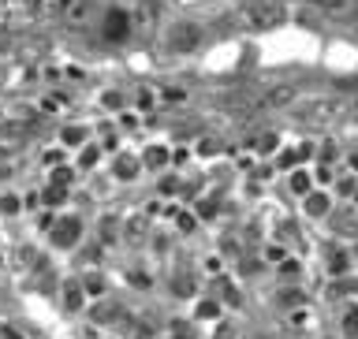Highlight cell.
<instances>
[{"label":"cell","mask_w":358,"mask_h":339,"mask_svg":"<svg viewBox=\"0 0 358 339\" xmlns=\"http://www.w3.org/2000/svg\"><path fill=\"white\" fill-rule=\"evenodd\" d=\"M56 4L64 8V0H0V34L19 38L34 30L49 11H56Z\"/></svg>","instance_id":"6da1fadb"},{"label":"cell","mask_w":358,"mask_h":339,"mask_svg":"<svg viewBox=\"0 0 358 339\" xmlns=\"http://www.w3.org/2000/svg\"><path fill=\"white\" fill-rule=\"evenodd\" d=\"M343 116H347V105L336 101V97H313V101H306V105L299 108V120L306 123V127H313V131L336 127Z\"/></svg>","instance_id":"7a4b0ae2"},{"label":"cell","mask_w":358,"mask_h":339,"mask_svg":"<svg viewBox=\"0 0 358 339\" xmlns=\"http://www.w3.org/2000/svg\"><path fill=\"white\" fill-rule=\"evenodd\" d=\"M239 15H243V22L250 30H273V27H280V22L287 19V11H284L280 0H243Z\"/></svg>","instance_id":"3957f363"},{"label":"cell","mask_w":358,"mask_h":339,"mask_svg":"<svg viewBox=\"0 0 358 339\" xmlns=\"http://www.w3.org/2000/svg\"><path fill=\"white\" fill-rule=\"evenodd\" d=\"M198 45H201V27L190 19H176L164 30V49H172V52H194Z\"/></svg>","instance_id":"277c9868"},{"label":"cell","mask_w":358,"mask_h":339,"mask_svg":"<svg viewBox=\"0 0 358 339\" xmlns=\"http://www.w3.org/2000/svg\"><path fill=\"white\" fill-rule=\"evenodd\" d=\"M101 38L105 41H127L134 38V22H131V8H112L101 15Z\"/></svg>","instance_id":"5b68a950"},{"label":"cell","mask_w":358,"mask_h":339,"mask_svg":"<svg viewBox=\"0 0 358 339\" xmlns=\"http://www.w3.org/2000/svg\"><path fill=\"white\" fill-rule=\"evenodd\" d=\"M131 22H134V38H153L157 22H161V4L157 0H142L131 8Z\"/></svg>","instance_id":"8992f818"},{"label":"cell","mask_w":358,"mask_h":339,"mask_svg":"<svg viewBox=\"0 0 358 339\" xmlns=\"http://www.w3.org/2000/svg\"><path fill=\"white\" fill-rule=\"evenodd\" d=\"M60 15H64V22H67L71 30H86L90 22H94L97 8H94V0H64Z\"/></svg>","instance_id":"52a82bcc"},{"label":"cell","mask_w":358,"mask_h":339,"mask_svg":"<svg viewBox=\"0 0 358 339\" xmlns=\"http://www.w3.org/2000/svg\"><path fill=\"white\" fill-rule=\"evenodd\" d=\"M49 235H52V246H71V243H78V235H83V224L71 220V217H64V220L52 224Z\"/></svg>","instance_id":"ba28073f"},{"label":"cell","mask_w":358,"mask_h":339,"mask_svg":"<svg viewBox=\"0 0 358 339\" xmlns=\"http://www.w3.org/2000/svg\"><path fill=\"white\" fill-rule=\"evenodd\" d=\"M291 101H295V86H273L268 97H265V105L268 108H287Z\"/></svg>","instance_id":"9c48e42d"},{"label":"cell","mask_w":358,"mask_h":339,"mask_svg":"<svg viewBox=\"0 0 358 339\" xmlns=\"http://www.w3.org/2000/svg\"><path fill=\"white\" fill-rule=\"evenodd\" d=\"M157 97H161V105H168V108H179V105H187V89L183 86H161L157 89Z\"/></svg>","instance_id":"30bf717a"},{"label":"cell","mask_w":358,"mask_h":339,"mask_svg":"<svg viewBox=\"0 0 358 339\" xmlns=\"http://www.w3.org/2000/svg\"><path fill=\"white\" fill-rule=\"evenodd\" d=\"M134 105H138V108L145 112V108L161 105V97H157V89H150V86H138V89H134Z\"/></svg>","instance_id":"8fae6325"},{"label":"cell","mask_w":358,"mask_h":339,"mask_svg":"<svg viewBox=\"0 0 358 339\" xmlns=\"http://www.w3.org/2000/svg\"><path fill=\"white\" fill-rule=\"evenodd\" d=\"M306 212H310V217H324V212H329V198L310 190V194H306Z\"/></svg>","instance_id":"7c38bea8"},{"label":"cell","mask_w":358,"mask_h":339,"mask_svg":"<svg viewBox=\"0 0 358 339\" xmlns=\"http://www.w3.org/2000/svg\"><path fill=\"white\" fill-rule=\"evenodd\" d=\"M142 164H145V168H164V164H168V150H161V145H150Z\"/></svg>","instance_id":"4fadbf2b"},{"label":"cell","mask_w":358,"mask_h":339,"mask_svg":"<svg viewBox=\"0 0 358 339\" xmlns=\"http://www.w3.org/2000/svg\"><path fill=\"white\" fill-rule=\"evenodd\" d=\"M291 190L306 198V194H310V175H306V172H295V175H291Z\"/></svg>","instance_id":"5bb4252c"},{"label":"cell","mask_w":358,"mask_h":339,"mask_svg":"<svg viewBox=\"0 0 358 339\" xmlns=\"http://www.w3.org/2000/svg\"><path fill=\"white\" fill-rule=\"evenodd\" d=\"M343 336H347V339H358V310L343 313Z\"/></svg>","instance_id":"9a60e30c"},{"label":"cell","mask_w":358,"mask_h":339,"mask_svg":"<svg viewBox=\"0 0 358 339\" xmlns=\"http://www.w3.org/2000/svg\"><path fill=\"white\" fill-rule=\"evenodd\" d=\"M336 187H340V194L343 198H358V179L351 175V179H343V183H336Z\"/></svg>","instance_id":"2e32d148"},{"label":"cell","mask_w":358,"mask_h":339,"mask_svg":"<svg viewBox=\"0 0 358 339\" xmlns=\"http://www.w3.org/2000/svg\"><path fill=\"white\" fill-rule=\"evenodd\" d=\"M134 172H138V161H120V164H116V175H123V179L134 175Z\"/></svg>","instance_id":"e0dca14e"},{"label":"cell","mask_w":358,"mask_h":339,"mask_svg":"<svg viewBox=\"0 0 358 339\" xmlns=\"http://www.w3.org/2000/svg\"><path fill=\"white\" fill-rule=\"evenodd\" d=\"M105 105H108V108H120V105H123V94H120V89H108V94H105Z\"/></svg>","instance_id":"ac0fdd59"},{"label":"cell","mask_w":358,"mask_h":339,"mask_svg":"<svg viewBox=\"0 0 358 339\" xmlns=\"http://www.w3.org/2000/svg\"><path fill=\"white\" fill-rule=\"evenodd\" d=\"M0 212H11V217H15V212H19V198H4V201H0Z\"/></svg>","instance_id":"d6986e66"},{"label":"cell","mask_w":358,"mask_h":339,"mask_svg":"<svg viewBox=\"0 0 358 339\" xmlns=\"http://www.w3.org/2000/svg\"><path fill=\"white\" fill-rule=\"evenodd\" d=\"M83 138H86L83 131H71V127L64 131V142H67V145H78V142H83Z\"/></svg>","instance_id":"ffe728a7"},{"label":"cell","mask_w":358,"mask_h":339,"mask_svg":"<svg viewBox=\"0 0 358 339\" xmlns=\"http://www.w3.org/2000/svg\"><path fill=\"white\" fill-rule=\"evenodd\" d=\"M172 4H176V8H206L209 0H172Z\"/></svg>","instance_id":"44dd1931"},{"label":"cell","mask_w":358,"mask_h":339,"mask_svg":"<svg viewBox=\"0 0 358 339\" xmlns=\"http://www.w3.org/2000/svg\"><path fill=\"white\" fill-rule=\"evenodd\" d=\"M60 161H64V153H60V150L45 153V164H49V168H56V164H60Z\"/></svg>","instance_id":"7402d4cb"},{"label":"cell","mask_w":358,"mask_h":339,"mask_svg":"<svg viewBox=\"0 0 358 339\" xmlns=\"http://www.w3.org/2000/svg\"><path fill=\"white\" fill-rule=\"evenodd\" d=\"M67 310H78V287H67Z\"/></svg>","instance_id":"603a6c76"},{"label":"cell","mask_w":358,"mask_h":339,"mask_svg":"<svg viewBox=\"0 0 358 339\" xmlns=\"http://www.w3.org/2000/svg\"><path fill=\"white\" fill-rule=\"evenodd\" d=\"M347 116H351V120H355V123H358V94H355V97H351V105H347Z\"/></svg>","instance_id":"cb8c5ba5"},{"label":"cell","mask_w":358,"mask_h":339,"mask_svg":"<svg viewBox=\"0 0 358 339\" xmlns=\"http://www.w3.org/2000/svg\"><path fill=\"white\" fill-rule=\"evenodd\" d=\"M94 161H97V150H86V153H83V168H90Z\"/></svg>","instance_id":"d4e9b609"},{"label":"cell","mask_w":358,"mask_h":339,"mask_svg":"<svg viewBox=\"0 0 358 339\" xmlns=\"http://www.w3.org/2000/svg\"><path fill=\"white\" fill-rule=\"evenodd\" d=\"M120 4H123V8H134V4H142V0H120Z\"/></svg>","instance_id":"484cf974"},{"label":"cell","mask_w":358,"mask_h":339,"mask_svg":"<svg viewBox=\"0 0 358 339\" xmlns=\"http://www.w3.org/2000/svg\"><path fill=\"white\" fill-rule=\"evenodd\" d=\"M351 168H355V172H358V153H351Z\"/></svg>","instance_id":"4316f807"},{"label":"cell","mask_w":358,"mask_h":339,"mask_svg":"<svg viewBox=\"0 0 358 339\" xmlns=\"http://www.w3.org/2000/svg\"><path fill=\"white\" fill-rule=\"evenodd\" d=\"M351 27H355V34H358V11H355V15H351Z\"/></svg>","instance_id":"83f0119b"},{"label":"cell","mask_w":358,"mask_h":339,"mask_svg":"<svg viewBox=\"0 0 358 339\" xmlns=\"http://www.w3.org/2000/svg\"><path fill=\"white\" fill-rule=\"evenodd\" d=\"M317 4H321V0H317Z\"/></svg>","instance_id":"f1b7e54d"}]
</instances>
